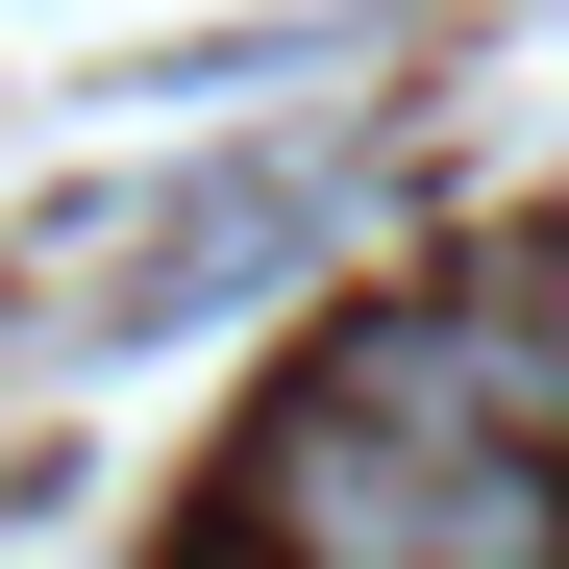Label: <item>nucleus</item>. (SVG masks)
<instances>
[{
	"instance_id": "obj_1",
	"label": "nucleus",
	"mask_w": 569,
	"mask_h": 569,
	"mask_svg": "<svg viewBox=\"0 0 569 569\" xmlns=\"http://www.w3.org/2000/svg\"><path fill=\"white\" fill-rule=\"evenodd\" d=\"M248 569H569V470L347 421L322 371L248 421Z\"/></svg>"
}]
</instances>
